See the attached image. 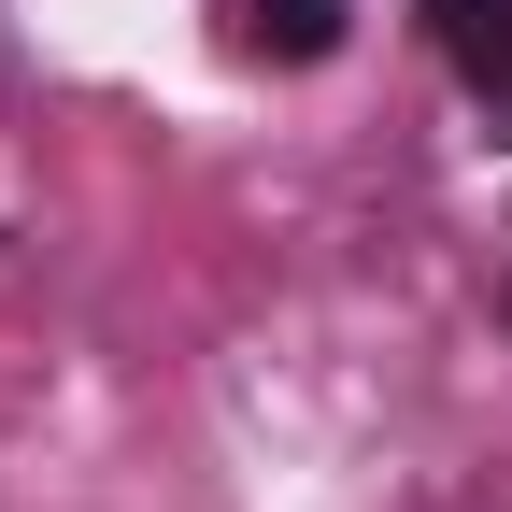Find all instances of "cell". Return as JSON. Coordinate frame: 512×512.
I'll return each instance as SVG.
<instances>
[{
	"label": "cell",
	"mask_w": 512,
	"mask_h": 512,
	"mask_svg": "<svg viewBox=\"0 0 512 512\" xmlns=\"http://www.w3.org/2000/svg\"><path fill=\"white\" fill-rule=\"evenodd\" d=\"M413 15L441 29V57H456L484 100H512V0H413Z\"/></svg>",
	"instance_id": "cell-2"
},
{
	"label": "cell",
	"mask_w": 512,
	"mask_h": 512,
	"mask_svg": "<svg viewBox=\"0 0 512 512\" xmlns=\"http://www.w3.org/2000/svg\"><path fill=\"white\" fill-rule=\"evenodd\" d=\"M228 15V57H271V72H313V57H342L356 0H214Z\"/></svg>",
	"instance_id": "cell-1"
}]
</instances>
